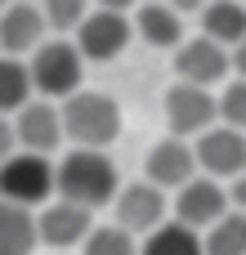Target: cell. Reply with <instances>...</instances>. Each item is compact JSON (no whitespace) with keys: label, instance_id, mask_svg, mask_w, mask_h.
<instances>
[{"label":"cell","instance_id":"1","mask_svg":"<svg viewBox=\"0 0 246 255\" xmlns=\"http://www.w3.org/2000/svg\"><path fill=\"white\" fill-rule=\"evenodd\" d=\"M117 193H121V175L103 148H72L54 166V197H63V202L99 211V206L117 202Z\"/></svg>","mask_w":246,"mask_h":255},{"label":"cell","instance_id":"2","mask_svg":"<svg viewBox=\"0 0 246 255\" xmlns=\"http://www.w3.org/2000/svg\"><path fill=\"white\" fill-rule=\"evenodd\" d=\"M63 134L76 148H108L121 134V108L117 99L99 94V90H76L63 99Z\"/></svg>","mask_w":246,"mask_h":255},{"label":"cell","instance_id":"3","mask_svg":"<svg viewBox=\"0 0 246 255\" xmlns=\"http://www.w3.org/2000/svg\"><path fill=\"white\" fill-rule=\"evenodd\" d=\"M31 85L45 94V99H67L81 90V76H85V58L76 49V40H40L31 49Z\"/></svg>","mask_w":246,"mask_h":255},{"label":"cell","instance_id":"4","mask_svg":"<svg viewBox=\"0 0 246 255\" xmlns=\"http://www.w3.org/2000/svg\"><path fill=\"white\" fill-rule=\"evenodd\" d=\"M0 197L4 202H18V206H45L54 197V161L45 152H9L0 161Z\"/></svg>","mask_w":246,"mask_h":255},{"label":"cell","instance_id":"5","mask_svg":"<svg viewBox=\"0 0 246 255\" xmlns=\"http://www.w3.org/2000/svg\"><path fill=\"white\" fill-rule=\"evenodd\" d=\"M130 36H134V22H130L125 13L94 4V9L85 13V22L76 27V49H81V58H90V63H108V58H117V54L130 45Z\"/></svg>","mask_w":246,"mask_h":255},{"label":"cell","instance_id":"6","mask_svg":"<svg viewBox=\"0 0 246 255\" xmlns=\"http://www.w3.org/2000/svg\"><path fill=\"white\" fill-rule=\"evenodd\" d=\"M215 117H220V103H215V94L206 85L175 81L166 90V126H170V134H179V139L202 134V130L215 126Z\"/></svg>","mask_w":246,"mask_h":255},{"label":"cell","instance_id":"7","mask_svg":"<svg viewBox=\"0 0 246 255\" xmlns=\"http://www.w3.org/2000/svg\"><path fill=\"white\" fill-rule=\"evenodd\" d=\"M197 152V170L211 175V179H238L246 170V134L233 126H211L197 134L193 143Z\"/></svg>","mask_w":246,"mask_h":255},{"label":"cell","instance_id":"8","mask_svg":"<svg viewBox=\"0 0 246 255\" xmlns=\"http://www.w3.org/2000/svg\"><path fill=\"white\" fill-rule=\"evenodd\" d=\"M233 206H229V188L220 184V179H211V175H197V179H188L184 188H179V197H175V220L179 224H188V229H197V233H206L215 220H224Z\"/></svg>","mask_w":246,"mask_h":255},{"label":"cell","instance_id":"9","mask_svg":"<svg viewBox=\"0 0 246 255\" xmlns=\"http://www.w3.org/2000/svg\"><path fill=\"white\" fill-rule=\"evenodd\" d=\"M90 229H94V211H85V206H76V202H63V197L45 202L40 215H36V238H40L49 251L81 247V242L90 238Z\"/></svg>","mask_w":246,"mask_h":255},{"label":"cell","instance_id":"10","mask_svg":"<svg viewBox=\"0 0 246 255\" xmlns=\"http://www.w3.org/2000/svg\"><path fill=\"white\" fill-rule=\"evenodd\" d=\"M117 224L125 229V233H134V238H148L152 229H161L166 224V188H157V184H125L121 193H117Z\"/></svg>","mask_w":246,"mask_h":255},{"label":"cell","instance_id":"11","mask_svg":"<svg viewBox=\"0 0 246 255\" xmlns=\"http://www.w3.org/2000/svg\"><path fill=\"white\" fill-rule=\"evenodd\" d=\"M229 72H233L229 49L215 45L211 36H193V40H184V45L175 49V76L188 81V85H206V90H211V85H220Z\"/></svg>","mask_w":246,"mask_h":255},{"label":"cell","instance_id":"12","mask_svg":"<svg viewBox=\"0 0 246 255\" xmlns=\"http://www.w3.org/2000/svg\"><path fill=\"white\" fill-rule=\"evenodd\" d=\"M13 139H18V148L49 157V152L67 139V134H63V112H58L49 99H31L27 108L13 112Z\"/></svg>","mask_w":246,"mask_h":255},{"label":"cell","instance_id":"13","mask_svg":"<svg viewBox=\"0 0 246 255\" xmlns=\"http://www.w3.org/2000/svg\"><path fill=\"white\" fill-rule=\"evenodd\" d=\"M148 184H157V188H184L188 179H197V152H193V143H184L179 134H170V139H161V143H152V152H148Z\"/></svg>","mask_w":246,"mask_h":255},{"label":"cell","instance_id":"14","mask_svg":"<svg viewBox=\"0 0 246 255\" xmlns=\"http://www.w3.org/2000/svg\"><path fill=\"white\" fill-rule=\"evenodd\" d=\"M45 40V13L36 0H9L0 9V49L4 54H31Z\"/></svg>","mask_w":246,"mask_h":255},{"label":"cell","instance_id":"15","mask_svg":"<svg viewBox=\"0 0 246 255\" xmlns=\"http://www.w3.org/2000/svg\"><path fill=\"white\" fill-rule=\"evenodd\" d=\"M184 13H175L170 4H139L134 9V31L152 45V49H179L184 45Z\"/></svg>","mask_w":246,"mask_h":255},{"label":"cell","instance_id":"16","mask_svg":"<svg viewBox=\"0 0 246 255\" xmlns=\"http://www.w3.org/2000/svg\"><path fill=\"white\" fill-rule=\"evenodd\" d=\"M36 215L18 202L0 197V255H31L36 251Z\"/></svg>","mask_w":246,"mask_h":255},{"label":"cell","instance_id":"17","mask_svg":"<svg viewBox=\"0 0 246 255\" xmlns=\"http://www.w3.org/2000/svg\"><path fill=\"white\" fill-rule=\"evenodd\" d=\"M202 36H211L224 49H233L238 40H246V4H238V0H211L202 9Z\"/></svg>","mask_w":246,"mask_h":255},{"label":"cell","instance_id":"18","mask_svg":"<svg viewBox=\"0 0 246 255\" xmlns=\"http://www.w3.org/2000/svg\"><path fill=\"white\" fill-rule=\"evenodd\" d=\"M139 255H206V247H202V233L197 229H188L179 220H166L161 229H152L143 238Z\"/></svg>","mask_w":246,"mask_h":255},{"label":"cell","instance_id":"19","mask_svg":"<svg viewBox=\"0 0 246 255\" xmlns=\"http://www.w3.org/2000/svg\"><path fill=\"white\" fill-rule=\"evenodd\" d=\"M31 90H36V85H31L27 63L13 58V54H4V58H0V117L27 108V103H31Z\"/></svg>","mask_w":246,"mask_h":255},{"label":"cell","instance_id":"20","mask_svg":"<svg viewBox=\"0 0 246 255\" xmlns=\"http://www.w3.org/2000/svg\"><path fill=\"white\" fill-rule=\"evenodd\" d=\"M202 247H206V255H246V215L229 211L224 220H215L202 233Z\"/></svg>","mask_w":246,"mask_h":255},{"label":"cell","instance_id":"21","mask_svg":"<svg viewBox=\"0 0 246 255\" xmlns=\"http://www.w3.org/2000/svg\"><path fill=\"white\" fill-rule=\"evenodd\" d=\"M81 255H139V242L121 224H94L90 238L81 242Z\"/></svg>","mask_w":246,"mask_h":255},{"label":"cell","instance_id":"22","mask_svg":"<svg viewBox=\"0 0 246 255\" xmlns=\"http://www.w3.org/2000/svg\"><path fill=\"white\" fill-rule=\"evenodd\" d=\"M40 13H45V27L54 31H76L90 13V0H40Z\"/></svg>","mask_w":246,"mask_h":255},{"label":"cell","instance_id":"23","mask_svg":"<svg viewBox=\"0 0 246 255\" xmlns=\"http://www.w3.org/2000/svg\"><path fill=\"white\" fill-rule=\"evenodd\" d=\"M220 121L246 134V81L242 76L224 85V94H220Z\"/></svg>","mask_w":246,"mask_h":255},{"label":"cell","instance_id":"24","mask_svg":"<svg viewBox=\"0 0 246 255\" xmlns=\"http://www.w3.org/2000/svg\"><path fill=\"white\" fill-rule=\"evenodd\" d=\"M229 206L246 215V170L238 175V179H229Z\"/></svg>","mask_w":246,"mask_h":255},{"label":"cell","instance_id":"25","mask_svg":"<svg viewBox=\"0 0 246 255\" xmlns=\"http://www.w3.org/2000/svg\"><path fill=\"white\" fill-rule=\"evenodd\" d=\"M9 152H18V139H13V126L0 117V161H4Z\"/></svg>","mask_w":246,"mask_h":255},{"label":"cell","instance_id":"26","mask_svg":"<svg viewBox=\"0 0 246 255\" xmlns=\"http://www.w3.org/2000/svg\"><path fill=\"white\" fill-rule=\"evenodd\" d=\"M229 63H233V76L246 81V40H238V45L229 49Z\"/></svg>","mask_w":246,"mask_h":255},{"label":"cell","instance_id":"27","mask_svg":"<svg viewBox=\"0 0 246 255\" xmlns=\"http://www.w3.org/2000/svg\"><path fill=\"white\" fill-rule=\"evenodd\" d=\"M166 4H170L175 13H202V9H206L211 0H166Z\"/></svg>","mask_w":246,"mask_h":255},{"label":"cell","instance_id":"28","mask_svg":"<svg viewBox=\"0 0 246 255\" xmlns=\"http://www.w3.org/2000/svg\"><path fill=\"white\" fill-rule=\"evenodd\" d=\"M99 9H117V13H130V9H139V0H94Z\"/></svg>","mask_w":246,"mask_h":255},{"label":"cell","instance_id":"29","mask_svg":"<svg viewBox=\"0 0 246 255\" xmlns=\"http://www.w3.org/2000/svg\"><path fill=\"white\" fill-rule=\"evenodd\" d=\"M4 4H9V0H0V9H4Z\"/></svg>","mask_w":246,"mask_h":255},{"label":"cell","instance_id":"30","mask_svg":"<svg viewBox=\"0 0 246 255\" xmlns=\"http://www.w3.org/2000/svg\"><path fill=\"white\" fill-rule=\"evenodd\" d=\"M54 255H63V251H54Z\"/></svg>","mask_w":246,"mask_h":255}]
</instances>
